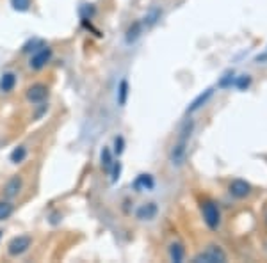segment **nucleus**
Segmentation results:
<instances>
[{
    "label": "nucleus",
    "mask_w": 267,
    "mask_h": 263,
    "mask_svg": "<svg viewBox=\"0 0 267 263\" xmlns=\"http://www.w3.org/2000/svg\"><path fill=\"white\" fill-rule=\"evenodd\" d=\"M141 29H143V25H141L139 22L137 23H134V25L128 29V32H127V43H134L137 38H139V34H141Z\"/></svg>",
    "instance_id": "nucleus-17"
},
{
    "label": "nucleus",
    "mask_w": 267,
    "mask_h": 263,
    "mask_svg": "<svg viewBox=\"0 0 267 263\" xmlns=\"http://www.w3.org/2000/svg\"><path fill=\"white\" fill-rule=\"evenodd\" d=\"M0 237H2V231H0Z\"/></svg>",
    "instance_id": "nucleus-25"
},
{
    "label": "nucleus",
    "mask_w": 267,
    "mask_h": 263,
    "mask_svg": "<svg viewBox=\"0 0 267 263\" xmlns=\"http://www.w3.org/2000/svg\"><path fill=\"white\" fill-rule=\"evenodd\" d=\"M212 94H214V89L212 87H208V89H205L201 94H198V96L194 98L191 102V105L187 107V114H191V112H194V110H198V109H201V107L205 105V103L208 102L212 98Z\"/></svg>",
    "instance_id": "nucleus-9"
},
{
    "label": "nucleus",
    "mask_w": 267,
    "mask_h": 263,
    "mask_svg": "<svg viewBox=\"0 0 267 263\" xmlns=\"http://www.w3.org/2000/svg\"><path fill=\"white\" fill-rule=\"evenodd\" d=\"M13 205L8 203V201H0V221H6L13 215Z\"/></svg>",
    "instance_id": "nucleus-18"
},
{
    "label": "nucleus",
    "mask_w": 267,
    "mask_h": 263,
    "mask_svg": "<svg viewBox=\"0 0 267 263\" xmlns=\"http://www.w3.org/2000/svg\"><path fill=\"white\" fill-rule=\"evenodd\" d=\"M16 86V75L15 73H4V75L0 77V91H4V93H11Z\"/></svg>",
    "instance_id": "nucleus-12"
},
{
    "label": "nucleus",
    "mask_w": 267,
    "mask_h": 263,
    "mask_svg": "<svg viewBox=\"0 0 267 263\" xmlns=\"http://www.w3.org/2000/svg\"><path fill=\"white\" fill-rule=\"evenodd\" d=\"M100 164H102V169L105 171V173H109L111 167H113V164H114L113 151H111L109 148H103L102 153H100Z\"/></svg>",
    "instance_id": "nucleus-13"
},
{
    "label": "nucleus",
    "mask_w": 267,
    "mask_h": 263,
    "mask_svg": "<svg viewBox=\"0 0 267 263\" xmlns=\"http://www.w3.org/2000/svg\"><path fill=\"white\" fill-rule=\"evenodd\" d=\"M48 96V87L45 84H34L27 89V100L30 103H43Z\"/></svg>",
    "instance_id": "nucleus-6"
},
{
    "label": "nucleus",
    "mask_w": 267,
    "mask_h": 263,
    "mask_svg": "<svg viewBox=\"0 0 267 263\" xmlns=\"http://www.w3.org/2000/svg\"><path fill=\"white\" fill-rule=\"evenodd\" d=\"M11 162L13 164H22L23 160L27 158V148L25 146H18V148H15L13 150V153H11Z\"/></svg>",
    "instance_id": "nucleus-16"
},
{
    "label": "nucleus",
    "mask_w": 267,
    "mask_h": 263,
    "mask_svg": "<svg viewBox=\"0 0 267 263\" xmlns=\"http://www.w3.org/2000/svg\"><path fill=\"white\" fill-rule=\"evenodd\" d=\"M127 98H128V82L123 79L120 82V86H118V105L123 107L127 103Z\"/></svg>",
    "instance_id": "nucleus-15"
},
{
    "label": "nucleus",
    "mask_w": 267,
    "mask_h": 263,
    "mask_svg": "<svg viewBox=\"0 0 267 263\" xmlns=\"http://www.w3.org/2000/svg\"><path fill=\"white\" fill-rule=\"evenodd\" d=\"M155 187V181L151 174H139L134 181V188L137 192H143V190H151Z\"/></svg>",
    "instance_id": "nucleus-10"
},
{
    "label": "nucleus",
    "mask_w": 267,
    "mask_h": 263,
    "mask_svg": "<svg viewBox=\"0 0 267 263\" xmlns=\"http://www.w3.org/2000/svg\"><path fill=\"white\" fill-rule=\"evenodd\" d=\"M22 187H23L22 176H20V174H16V176L9 178L8 183L4 185V195L8 198V200H13V198H16V195L20 194Z\"/></svg>",
    "instance_id": "nucleus-7"
},
{
    "label": "nucleus",
    "mask_w": 267,
    "mask_h": 263,
    "mask_svg": "<svg viewBox=\"0 0 267 263\" xmlns=\"http://www.w3.org/2000/svg\"><path fill=\"white\" fill-rule=\"evenodd\" d=\"M230 194L233 198H237V200H242V198L251 194V185L244 180H235L230 183Z\"/></svg>",
    "instance_id": "nucleus-8"
},
{
    "label": "nucleus",
    "mask_w": 267,
    "mask_h": 263,
    "mask_svg": "<svg viewBox=\"0 0 267 263\" xmlns=\"http://www.w3.org/2000/svg\"><path fill=\"white\" fill-rule=\"evenodd\" d=\"M161 15H162L161 9H151V11L148 13L146 16H144V25H146V27L155 25V23H157V20L161 18Z\"/></svg>",
    "instance_id": "nucleus-19"
},
{
    "label": "nucleus",
    "mask_w": 267,
    "mask_h": 263,
    "mask_svg": "<svg viewBox=\"0 0 267 263\" xmlns=\"http://www.w3.org/2000/svg\"><path fill=\"white\" fill-rule=\"evenodd\" d=\"M265 219H267V217H265Z\"/></svg>",
    "instance_id": "nucleus-26"
},
{
    "label": "nucleus",
    "mask_w": 267,
    "mask_h": 263,
    "mask_svg": "<svg viewBox=\"0 0 267 263\" xmlns=\"http://www.w3.org/2000/svg\"><path fill=\"white\" fill-rule=\"evenodd\" d=\"M184 256H185V249L182 244H171L170 247V258L173 259V261L180 263L184 261Z\"/></svg>",
    "instance_id": "nucleus-14"
},
{
    "label": "nucleus",
    "mask_w": 267,
    "mask_h": 263,
    "mask_svg": "<svg viewBox=\"0 0 267 263\" xmlns=\"http://www.w3.org/2000/svg\"><path fill=\"white\" fill-rule=\"evenodd\" d=\"M50 57H52V50H50L48 46H41V48H38L34 53H32L29 66L32 70H41V68H45L46 66V62L50 60Z\"/></svg>",
    "instance_id": "nucleus-4"
},
{
    "label": "nucleus",
    "mask_w": 267,
    "mask_h": 263,
    "mask_svg": "<svg viewBox=\"0 0 267 263\" xmlns=\"http://www.w3.org/2000/svg\"><path fill=\"white\" fill-rule=\"evenodd\" d=\"M109 173L113 174V176H111V181H113V183H116V181L120 180V174H121V164H120V162H114Z\"/></svg>",
    "instance_id": "nucleus-22"
},
{
    "label": "nucleus",
    "mask_w": 267,
    "mask_h": 263,
    "mask_svg": "<svg viewBox=\"0 0 267 263\" xmlns=\"http://www.w3.org/2000/svg\"><path fill=\"white\" fill-rule=\"evenodd\" d=\"M11 6L15 11L25 13V11H29V8H30V0H11Z\"/></svg>",
    "instance_id": "nucleus-20"
},
{
    "label": "nucleus",
    "mask_w": 267,
    "mask_h": 263,
    "mask_svg": "<svg viewBox=\"0 0 267 263\" xmlns=\"http://www.w3.org/2000/svg\"><path fill=\"white\" fill-rule=\"evenodd\" d=\"M233 80H235V79H233V72H232V73H226L225 79H223L221 82H219V87H228V86H232Z\"/></svg>",
    "instance_id": "nucleus-24"
},
{
    "label": "nucleus",
    "mask_w": 267,
    "mask_h": 263,
    "mask_svg": "<svg viewBox=\"0 0 267 263\" xmlns=\"http://www.w3.org/2000/svg\"><path fill=\"white\" fill-rule=\"evenodd\" d=\"M185 157H187V141L178 139V143L171 148V153H170L171 164L173 166H182L185 162Z\"/></svg>",
    "instance_id": "nucleus-5"
},
{
    "label": "nucleus",
    "mask_w": 267,
    "mask_h": 263,
    "mask_svg": "<svg viewBox=\"0 0 267 263\" xmlns=\"http://www.w3.org/2000/svg\"><path fill=\"white\" fill-rule=\"evenodd\" d=\"M30 244H32V238L29 235H20V237H15L8 244V252L11 256H20L30 247Z\"/></svg>",
    "instance_id": "nucleus-3"
},
{
    "label": "nucleus",
    "mask_w": 267,
    "mask_h": 263,
    "mask_svg": "<svg viewBox=\"0 0 267 263\" xmlns=\"http://www.w3.org/2000/svg\"><path fill=\"white\" fill-rule=\"evenodd\" d=\"M201 214H203L205 224L210 229H218V226L221 224V212H219L218 205L207 201V203L201 205Z\"/></svg>",
    "instance_id": "nucleus-1"
},
{
    "label": "nucleus",
    "mask_w": 267,
    "mask_h": 263,
    "mask_svg": "<svg viewBox=\"0 0 267 263\" xmlns=\"http://www.w3.org/2000/svg\"><path fill=\"white\" fill-rule=\"evenodd\" d=\"M136 215H137V219H141V221H151V219L157 215V205L155 203L143 205V207L136 212Z\"/></svg>",
    "instance_id": "nucleus-11"
},
{
    "label": "nucleus",
    "mask_w": 267,
    "mask_h": 263,
    "mask_svg": "<svg viewBox=\"0 0 267 263\" xmlns=\"http://www.w3.org/2000/svg\"><path fill=\"white\" fill-rule=\"evenodd\" d=\"M233 82H235V86H237L239 89H246V87H249V84H251V77L241 75V77H237V79L233 80Z\"/></svg>",
    "instance_id": "nucleus-21"
},
{
    "label": "nucleus",
    "mask_w": 267,
    "mask_h": 263,
    "mask_svg": "<svg viewBox=\"0 0 267 263\" xmlns=\"http://www.w3.org/2000/svg\"><path fill=\"white\" fill-rule=\"evenodd\" d=\"M123 146H125L123 137H116V139H114V153H118V155L123 153V150H125Z\"/></svg>",
    "instance_id": "nucleus-23"
},
{
    "label": "nucleus",
    "mask_w": 267,
    "mask_h": 263,
    "mask_svg": "<svg viewBox=\"0 0 267 263\" xmlns=\"http://www.w3.org/2000/svg\"><path fill=\"white\" fill-rule=\"evenodd\" d=\"M218 261H226V254L218 245H210L207 251L194 256V263H218Z\"/></svg>",
    "instance_id": "nucleus-2"
}]
</instances>
